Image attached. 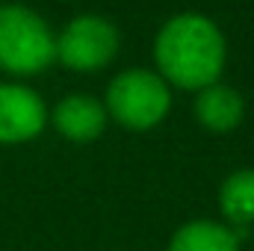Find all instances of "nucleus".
Instances as JSON below:
<instances>
[{
    "label": "nucleus",
    "instance_id": "f257e3e1",
    "mask_svg": "<svg viewBox=\"0 0 254 251\" xmlns=\"http://www.w3.org/2000/svg\"><path fill=\"white\" fill-rule=\"evenodd\" d=\"M228 60L222 30L201 12H181L169 18L154 39L157 74L184 92H201L219 83Z\"/></svg>",
    "mask_w": 254,
    "mask_h": 251
},
{
    "label": "nucleus",
    "instance_id": "f03ea898",
    "mask_svg": "<svg viewBox=\"0 0 254 251\" xmlns=\"http://www.w3.org/2000/svg\"><path fill=\"white\" fill-rule=\"evenodd\" d=\"M57 60V36L48 21L21 3L0 6V68L18 77H33Z\"/></svg>",
    "mask_w": 254,
    "mask_h": 251
},
{
    "label": "nucleus",
    "instance_id": "7ed1b4c3",
    "mask_svg": "<svg viewBox=\"0 0 254 251\" xmlns=\"http://www.w3.org/2000/svg\"><path fill=\"white\" fill-rule=\"evenodd\" d=\"M107 116L125 130H154L172 110V86L148 68H127L107 89Z\"/></svg>",
    "mask_w": 254,
    "mask_h": 251
},
{
    "label": "nucleus",
    "instance_id": "20e7f679",
    "mask_svg": "<svg viewBox=\"0 0 254 251\" xmlns=\"http://www.w3.org/2000/svg\"><path fill=\"white\" fill-rule=\"evenodd\" d=\"M119 54V30L101 15H77L57 36V60L80 74L101 71Z\"/></svg>",
    "mask_w": 254,
    "mask_h": 251
},
{
    "label": "nucleus",
    "instance_id": "39448f33",
    "mask_svg": "<svg viewBox=\"0 0 254 251\" xmlns=\"http://www.w3.org/2000/svg\"><path fill=\"white\" fill-rule=\"evenodd\" d=\"M48 125L45 101L18 83H0V145L33 142Z\"/></svg>",
    "mask_w": 254,
    "mask_h": 251
},
{
    "label": "nucleus",
    "instance_id": "423d86ee",
    "mask_svg": "<svg viewBox=\"0 0 254 251\" xmlns=\"http://www.w3.org/2000/svg\"><path fill=\"white\" fill-rule=\"evenodd\" d=\"M51 122H54L57 133L63 139L86 145V142H95L107 130L110 116H107V107L98 98H92V95H68L54 107Z\"/></svg>",
    "mask_w": 254,
    "mask_h": 251
},
{
    "label": "nucleus",
    "instance_id": "0eeeda50",
    "mask_svg": "<svg viewBox=\"0 0 254 251\" xmlns=\"http://www.w3.org/2000/svg\"><path fill=\"white\" fill-rule=\"evenodd\" d=\"M195 119L210 133H231L246 119V101L237 89L213 83L195 95Z\"/></svg>",
    "mask_w": 254,
    "mask_h": 251
},
{
    "label": "nucleus",
    "instance_id": "6e6552de",
    "mask_svg": "<svg viewBox=\"0 0 254 251\" xmlns=\"http://www.w3.org/2000/svg\"><path fill=\"white\" fill-rule=\"evenodd\" d=\"M166 251H240V234L216 219H192L172 234Z\"/></svg>",
    "mask_w": 254,
    "mask_h": 251
},
{
    "label": "nucleus",
    "instance_id": "1a4fd4ad",
    "mask_svg": "<svg viewBox=\"0 0 254 251\" xmlns=\"http://www.w3.org/2000/svg\"><path fill=\"white\" fill-rule=\"evenodd\" d=\"M219 210L225 225H231L237 234L254 225V169H237L222 181Z\"/></svg>",
    "mask_w": 254,
    "mask_h": 251
}]
</instances>
